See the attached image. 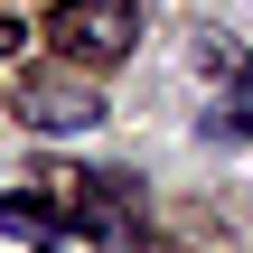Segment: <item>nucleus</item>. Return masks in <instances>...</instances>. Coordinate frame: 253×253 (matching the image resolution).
Wrapping results in <instances>:
<instances>
[{"mask_svg":"<svg viewBox=\"0 0 253 253\" xmlns=\"http://www.w3.org/2000/svg\"><path fill=\"white\" fill-rule=\"evenodd\" d=\"M216 122H225V131H253V75H235V103H225Z\"/></svg>","mask_w":253,"mask_h":253,"instance_id":"obj_5","label":"nucleus"},{"mask_svg":"<svg viewBox=\"0 0 253 253\" xmlns=\"http://www.w3.org/2000/svg\"><path fill=\"white\" fill-rule=\"evenodd\" d=\"M141 38V0H56L47 9V47L75 66H122Z\"/></svg>","mask_w":253,"mask_h":253,"instance_id":"obj_1","label":"nucleus"},{"mask_svg":"<svg viewBox=\"0 0 253 253\" xmlns=\"http://www.w3.org/2000/svg\"><path fill=\"white\" fill-rule=\"evenodd\" d=\"M9 113H19L28 131H94V122H103V94L75 84V75H28V84L9 94Z\"/></svg>","mask_w":253,"mask_h":253,"instance_id":"obj_2","label":"nucleus"},{"mask_svg":"<svg viewBox=\"0 0 253 253\" xmlns=\"http://www.w3.org/2000/svg\"><path fill=\"white\" fill-rule=\"evenodd\" d=\"M0 56H19V19H0Z\"/></svg>","mask_w":253,"mask_h":253,"instance_id":"obj_6","label":"nucleus"},{"mask_svg":"<svg viewBox=\"0 0 253 253\" xmlns=\"http://www.w3.org/2000/svg\"><path fill=\"white\" fill-rule=\"evenodd\" d=\"M0 225H19V235H47V225H56V207H38V197H0Z\"/></svg>","mask_w":253,"mask_h":253,"instance_id":"obj_4","label":"nucleus"},{"mask_svg":"<svg viewBox=\"0 0 253 253\" xmlns=\"http://www.w3.org/2000/svg\"><path fill=\"white\" fill-rule=\"evenodd\" d=\"M197 56H207V66H216V75H225V84H235V75H244V47H235V38H225V28H207V38H197Z\"/></svg>","mask_w":253,"mask_h":253,"instance_id":"obj_3","label":"nucleus"}]
</instances>
